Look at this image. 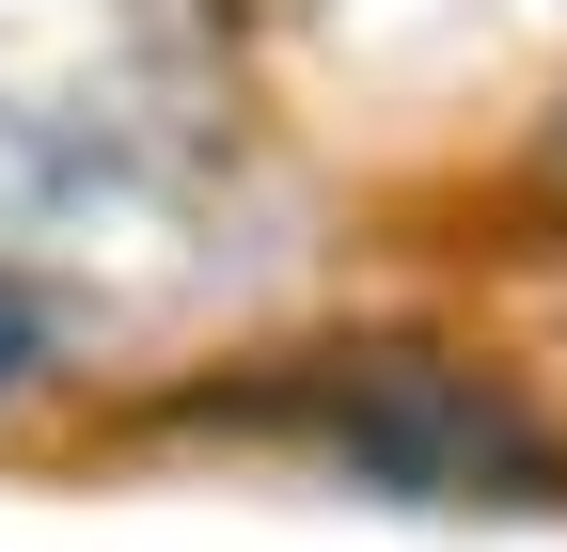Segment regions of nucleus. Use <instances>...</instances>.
<instances>
[{"label": "nucleus", "mask_w": 567, "mask_h": 552, "mask_svg": "<svg viewBox=\"0 0 567 552\" xmlns=\"http://www.w3.org/2000/svg\"><path fill=\"white\" fill-rule=\"evenodd\" d=\"M32 364H48V300H17V285H0V395H17Z\"/></svg>", "instance_id": "1"}]
</instances>
